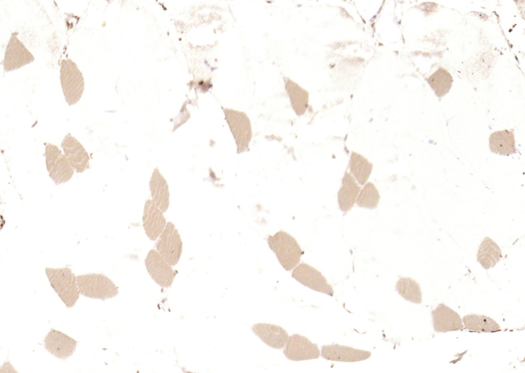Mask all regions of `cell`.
<instances>
[{
    "label": "cell",
    "mask_w": 525,
    "mask_h": 373,
    "mask_svg": "<svg viewBox=\"0 0 525 373\" xmlns=\"http://www.w3.org/2000/svg\"><path fill=\"white\" fill-rule=\"evenodd\" d=\"M267 242L280 265L287 271H290L295 267L304 254L297 241L289 233L282 230L273 235H269Z\"/></svg>",
    "instance_id": "6da1fadb"
},
{
    "label": "cell",
    "mask_w": 525,
    "mask_h": 373,
    "mask_svg": "<svg viewBox=\"0 0 525 373\" xmlns=\"http://www.w3.org/2000/svg\"><path fill=\"white\" fill-rule=\"evenodd\" d=\"M51 286L68 307H73L79 297L76 277L69 267L46 268Z\"/></svg>",
    "instance_id": "7a4b0ae2"
},
{
    "label": "cell",
    "mask_w": 525,
    "mask_h": 373,
    "mask_svg": "<svg viewBox=\"0 0 525 373\" xmlns=\"http://www.w3.org/2000/svg\"><path fill=\"white\" fill-rule=\"evenodd\" d=\"M76 279L80 293L86 297L105 300L118 293V287L103 274H84L77 276Z\"/></svg>",
    "instance_id": "3957f363"
},
{
    "label": "cell",
    "mask_w": 525,
    "mask_h": 373,
    "mask_svg": "<svg viewBox=\"0 0 525 373\" xmlns=\"http://www.w3.org/2000/svg\"><path fill=\"white\" fill-rule=\"evenodd\" d=\"M60 81L65 99L69 106L77 103L84 90L83 74L75 62L64 59L60 64Z\"/></svg>",
    "instance_id": "277c9868"
},
{
    "label": "cell",
    "mask_w": 525,
    "mask_h": 373,
    "mask_svg": "<svg viewBox=\"0 0 525 373\" xmlns=\"http://www.w3.org/2000/svg\"><path fill=\"white\" fill-rule=\"evenodd\" d=\"M45 150L46 168L50 178L56 185L69 181L74 169L65 154L57 146L49 143L46 145Z\"/></svg>",
    "instance_id": "5b68a950"
},
{
    "label": "cell",
    "mask_w": 525,
    "mask_h": 373,
    "mask_svg": "<svg viewBox=\"0 0 525 373\" xmlns=\"http://www.w3.org/2000/svg\"><path fill=\"white\" fill-rule=\"evenodd\" d=\"M223 111L236 145L237 153L247 151L252 135L249 118L242 111L228 108Z\"/></svg>",
    "instance_id": "8992f818"
},
{
    "label": "cell",
    "mask_w": 525,
    "mask_h": 373,
    "mask_svg": "<svg viewBox=\"0 0 525 373\" xmlns=\"http://www.w3.org/2000/svg\"><path fill=\"white\" fill-rule=\"evenodd\" d=\"M158 238L156 250L171 266L176 265L181 255L183 242L174 224L168 222Z\"/></svg>",
    "instance_id": "52a82bcc"
},
{
    "label": "cell",
    "mask_w": 525,
    "mask_h": 373,
    "mask_svg": "<svg viewBox=\"0 0 525 373\" xmlns=\"http://www.w3.org/2000/svg\"><path fill=\"white\" fill-rule=\"evenodd\" d=\"M291 276L304 286L330 297L334 295L332 286L326 278L316 268L305 263H301L293 270Z\"/></svg>",
    "instance_id": "ba28073f"
},
{
    "label": "cell",
    "mask_w": 525,
    "mask_h": 373,
    "mask_svg": "<svg viewBox=\"0 0 525 373\" xmlns=\"http://www.w3.org/2000/svg\"><path fill=\"white\" fill-rule=\"evenodd\" d=\"M145 264L149 275L157 284L164 288L171 286L176 272L157 250L151 249L149 251Z\"/></svg>",
    "instance_id": "9c48e42d"
},
{
    "label": "cell",
    "mask_w": 525,
    "mask_h": 373,
    "mask_svg": "<svg viewBox=\"0 0 525 373\" xmlns=\"http://www.w3.org/2000/svg\"><path fill=\"white\" fill-rule=\"evenodd\" d=\"M283 354L288 359L294 361L318 359L320 354L317 344L297 333L289 337Z\"/></svg>",
    "instance_id": "30bf717a"
},
{
    "label": "cell",
    "mask_w": 525,
    "mask_h": 373,
    "mask_svg": "<svg viewBox=\"0 0 525 373\" xmlns=\"http://www.w3.org/2000/svg\"><path fill=\"white\" fill-rule=\"evenodd\" d=\"M17 34L12 33L5 50L3 66L6 72L18 69L34 61V56L19 40Z\"/></svg>",
    "instance_id": "8fae6325"
},
{
    "label": "cell",
    "mask_w": 525,
    "mask_h": 373,
    "mask_svg": "<svg viewBox=\"0 0 525 373\" xmlns=\"http://www.w3.org/2000/svg\"><path fill=\"white\" fill-rule=\"evenodd\" d=\"M45 349L60 359H66L75 351L77 341L59 330L51 329L44 340Z\"/></svg>",
    "instance_id": "7c38bea8"
},
{
    "label": "cell",
    "mask_w": 525,
    "mask_h": 373,
    "mask_svg": "<svg viewBox=\"0 0 525 373\" xmlns=\"http://www.w3.org/2000/svg\"><path fill=\"white\" fill-rule=\"evenodd\" d=\"M64 154L77 173L90 168V158L82 144L70 133L65 135L61 144Z\"/></svg>",
    "instance_id": "4fadbf2b"
},
{
    "label": "cell",
    "mask_w": 525,
    "mask_h": 373,
    "mask_svg": "<svg viewBox=\"0 0 525 373\" xmlns=\"http://www.w3.org/2000/svg\"><path fill=\"white\" fill-rule=\"evenodd\" d=\"M433 326L435 331L446 333L461 330L463 328L459 315L446 305L440 303L432 312Z\"/></svg>",
    "instance_id": "5bb4252c"
},
{
    "label": "cell",
    "mask_w": 525,
    "mask_h": 373,
    "mask_svg": "<svg viewBox=\"0 0 525 373\" xmlns=\"http://www.w3.org/2000/svg\"><path fill=\"white\" fill-rule=\"evenodd\" d=\"M371 356L369 351L354 348L338 344L323 345L321 356L327 360L343 362H355L368 359Z\"/></svg>",
    "instance_id": "9a60e30c"
},
{
    "label": "cell",
    "mask_w": 525,
    "mask_h": 373,
    "mask_svg": "<svg viewBox=\"0 0 525 373\" xmlns=\"http://www.w3.org/2000/svg\"><path fill=\"white\" fill-rule=\"evenodd\" d=\"M166 224L163 212L152 200H147L143 215V225L147 237L151 240H156L164 230Z\"/></svg>",
    "instance_id": "2e32d148"
},
{
    "label": "cell",
    "mask_w": 525,
    "mask_h": 373,
    "mask_svg": "<svg viewBox=\"0 0 525 373\" xmlns=\"http://www.w3.org/2000/svg\"><path fill=\"white\" fill-rule=\"evenodd\" d=\"M252 330L264 343L274 349L284 347L289 338L285 329L275 324L256 323L252 326Z\"/></svg>",
    "instance_id": "e0dca14e"
},
{
    "label": "cell",
    "mask_w": 525,
    "mask_h": 373,
    "mask_svg": "<svg viewBox=\"0 0 525 373\" xmlns=\"http://www.w3.org/2000/svg\"><path fill=\"white\" fill-rule=\"evenodd\" d=\"M360 188L355 178L346 171L341 181V186L337 193L340 210L346 213L351 209L356 201Z\"/></svg>",
    "instance_id": "ac0fdd59"
},
{
    "label": "cell",
    "mask_w": 525,
    "mask_h": 373,
    "mask_svg": "<svg viewBox=\"0 0 525 373\" xmlns=\"http://www.w3.org/2000/svg\"><path fill=\"white\" fill-rule=\"evenodd\" d=\"M513 129H504L492 133L489 137V148L494 153L509 156L516 153L515 140Z\"/></svg>",
    "instance_id": "d6986e66"
},
{
    "label": "cell",
    "mask_w": 525,
    "mask_h": 373,
    "mask_svg": "<svg viewBox=\"0 0 525 373\" xmlns=\"http://www.w3.org/2000/svg\"><path fill=\"white\" fill-rule=\"evenodd\" d=\"M152 201L163 212L168 209L170 194L167 182L157 169H155L149 183Z\"/></svg>",
    "instance_id": "ffe728a7"
},
{
    "label": "cell",
    "mask_w": 525,
    "mask_h": 373,
    "mask_svg": "<svg viewBox=\"0 0 525 373\" xmlns=\"http://www.w3.org/2000/svg\"><path fill=\"white\" fill-rule=\"evenodd\" d=\"M501 258L500 247L490 237H485L478 249L477 261L483 268L489 269L495 267Z\"/></svg>",
    "instance_id": "44dd1931"
},
{
    "label": "cell",
    "mask_w": 525,
    "mask_h": 373,
    "mask_svg": "<svg viewBox=\"0 0 525 373\" xmlns=\"http://www.w3.org/2000/svg\"><path fill=\"white\" fill-rule=\"evenodd\" d=\"M284 81L293 109L297 116L302 115L308 107L309 93L289 77L284 76Z\"/></svg>",
    "instance_id": "7402d4cb"
},
{
    "label": "cell",
    "mask_w": 525,
    "mask_h": 373,
    "mask_svg": "<svg viewBox=\"0 0 525 373\" xmlns=\"http://www.w3.org/2000/svg\"><path fill=\"white\" fill-rule=\"evenodd\" d=\"M350 170L360 185H364L371 174L373 164L365 156L352 151L349 163Z\"/></svg>",
    "instance_id": "603a6c76"
},
{
    "label": "cell",
    "mask_w": 525,
    "mask_h": 373,
    "mask_svg": "<svg viewBox=\"0 0 525 373\" xmlns=\"http://www.w3.org/2000/svg\"><path fill=\"white\" fill-rule=\"evenodd\" d=\"M465 329L477 332H494L499 331V325L491 318L476 314H470L462 318Z\"/></svg>",
    "instance_id": "cb8c5ba5"
},
{
    "label": "cell",
    "mask_w": 525,
    "mask_h": 373,
    "mask_svg": "<svg viewBox=\"0 0 525 373\" xmlns=\"http://www.w3.org/2000/svg\"><path fill=\"white\" fill-rule=\"evenodd\" d=\"M396 290L405 300L413 303H422V292L419 283L410 277H400L396 283Z\"/></svg>",
    "instance_id": "d4e9b609"
},
{
    "label": "cell",
    "mask_w": 525,
    "mask_h": 373,
    "mask_svg": "<svg viewBox=\"0 0 525 373\" xmlns=\"http://www.w3.org/2000/svg\"><path fill=\"white\" fill-rule=\"evenodd\" d=\"M427 81L436 95L441 97L450 91L453 80L447 70L440 68L427 79Z\"/></svg>",
    "instance_id": "484cf974"
},
{
    "label": "cell",
    "mask_w": 525,
    "mask_h": 373,
    "mask_svg": "<svg viewBox=\"0 0 525 373\" xmlns=\"http://www.w3.org/2000/svg\"><path fill=\"white\" fill-rule=\"evenodd\" d=\"M380 198L377 188L373 183L369 182L360 191L356 202L360 207L373 209L377 207Z\"/></svg>",
    "instance_id": "4316f807"
}]
</instances>
